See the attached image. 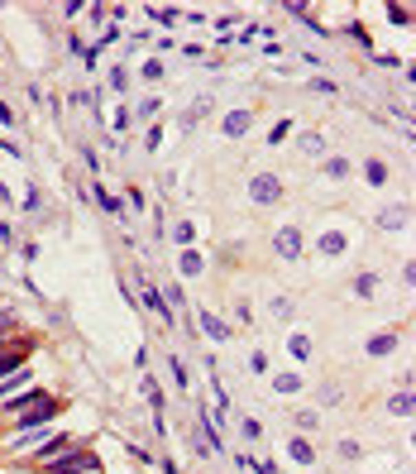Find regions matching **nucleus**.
Instances as JSON below:
<instances>
[{"label":"nucleus","mask_w":416,"mask_h":474,"mask_svg":"<svg viewBox=\"0 0 416 474\" xmlns=\"http://www.w3.org/2000/svg\"><path fill=\"white\" fill-rule=\"evenodd\" d=\"M273 393L278 398H292V393H302V379L297 374H273Z\"/></svg>","instance_id":"obj_19"},{"label":"nucleus","mask_w":416,"mask_h":474,"mask_svg":"<svg viewBox=\"0 0 416 474\" xmlns=\"http://www.w3.org/2000/svg\"><path fill=\"white\" fill-rule=\"evenodd\" d=\"M325 178H349V158H325Z\"/></svg>","instance_id":"obj_27"},{"label":"nucleus","mask_w":416,"mask_h":474,"mask_svg":"<svg viewBox=\"0 0 416 474\" xmlns=\"http://www.w3.org/2000/svg\"><path fill=\"white\" fill-rule=\"evenodd\" d=\"M320 402H325V407H335V402H340V388H335V383H330V388H320Z\"/></svg>","instance_id":"obj_44"},{"label":"nucleus","mask_w":416,"mask_h":474,"mask_svg":"<svg viewBox=\"0 0 416 474\" xmlns=\"http://www.w3.org/2000/svg\"><path fill=\"white\" fill-rule=\"evenodd\" d=\"M24 211H39V187H24Z\"/></svg>","instance_id":"obj_45"},{"label":"nucleus","mask_w":416,"mask_h":474,"mask_svg":"<svg viewBox=\"0 0 416 474\" xmlns=\"http://www.w3.org/2000/svg\"><path fill=\"white\" fill-rule=\"evenodd\" d=\"M149 115H158V96H144L139 101V120H149Z\"/></svg>","instance_id":"obj_37"},{"label":"nucleus","mask_w":416,"mask_h":474,"mask_svg":"<svg viewBox=\"0 0 416 474\" xmlns=\"http://www.w3.org/2000/svg\"><path fill=\"white\" fill-rule=\"evenodd\" d=\"M139 287H144V302H149V307H153V311H158V321H163V326H177V316H173V307H168V302H163V292H158V287L149 283V278H144V274H139Z\"/></svg>","instance_id":"obj_8"},{"label":"nucleus","mask_w":416,"mask_h":474,"mask_svg":"<svg viewBox=\"0 0 416 474\" xmlns=\"http://www.w3.org/2000/svg\"><path fill=\"white\" fill-rule=\"evenodd\" d=\"M110 87L120 96H129V72H124V68H110Z\"/></svg>","instance_id":"obj_28"},{"label":"nucleus","mask_w":416,"mask_h":474,"mask_svg":"<svg viewBox=\"0 0 416 474\" xmlns=\"http://www.w3.org/2000/svg\"><path fill=\"white\" fill-rule=\"evenodd\" d=\"M144 149H149V154H158V149H163V125H149V134H144Z\"/></svg>","instance_id":"obj_26"},{"label":"nucleus","mask_w":416,"mask_h":474,"mask_svg":"<svg viewBox=\"0 0 416 474\" xmlns=\"http://www.w3.org/2000/svg\"><path fill=\"white\" fill-rule=\"evenodd\" d=\"M129 125H134V115L120 105V110H115V120H110V130H115V134H129Z\"/></svg>","instance_id":"obj_25"},{"label":"nucleus","mask_w":416,"mask_h":474,"mask_svg":"<svg viewBox=\"0 0 416 474\" xmlns=\"http://www.w3.org/2000/svg\"><path fill=\"white\" fill-rule=\"evenodd\" d=\"M364 178H369L373 187H383V183H388V163H383V158H369V163H364Z\"/></svg>","instance_id":"obj_20"},{"label":"nucleus","mask_w":416,"mask_h":474,"mask_svg":"<svg viewBox=\"0 0 416 474\" xmlns=\"http://www.w3.org/2000/svg\"><path fill=\"white\" fill-rule=\"evenodd\" d=\"M239 431H244L249 441H259V436H263V422H259V417H244V422H239Z\"/></svg>","instance_id":"obj_31"},{"label":"nucleus","mask_w":416,"mask_h":474,"mask_svg":"<svg viewBox=\"0 0 416 474\" xmlns=\"http://www.w3.org/2000/svg\"><path fill=\"white\" fill-rule=\"evenodd\" d=\"M287 355L292 360H311V340L307 336H287Z\"/></svg>","instance_id":"obj_21"},{"label":"nucleus","mask_w":416,"mask_h":474,"mask_svg":"<svg viewBox=\"0 0 416 474\" xmlns=\"http://www.w3.org/2000/svg\"><path fill=\"white\" fill-rule=\"evenodd\" d=\"M19 287H24L29 297H43V292H39V283H34V274H19Z\"/></svg>","instance_id":"obj_40"},{"label":"nucleus","mask_w":416,"mask_h":474,"mask_svg":"<svg viewBox=\"0 0 416 474\" xmlns=\"http://www.w3.org/2000/svg\"><path fill=\"white\" fill-rule=\"evenodd\" d=\"M283 178H278V173H254V178H249V201H254V206H273V201H283Z\"/></svg>","instance_id":"obj_5"},{"label":"nucleus","mask_w":416,"mask_h":474,"mask_svg":"<svg viewBox=\"0 0 416 474\" xmlns=\"http://www.w3.org/2000/svg\"><path fill=\"white\" fill-rule=\"evenodd\" d=\"M43 398H48L43 388H24V393H14V398H0V412H14V417H19V412H29V407L43 402Z\"/></svg>","instance_id":"obj_9"},{"label":"nucleus","mask_w":416,"mask_h":474,"mask_svg":"<svg viewBox=\"0 0 416 474\" xmlns=\"http://www.w3.org/2000/svg\"><path fill=\"white\" fill-rule=\"evenodd\" d=\"M34 470H39V474H105L101 470V455H91L87 446L58 455V460H48V465H34Z\"/></svg>","instance_id":"obj_1"},{"label":"nucleus","mask_w":416,"mask_h":474,"mask_svg":"<svg viewBox=\"0 0 416 474\" xmlns=\"http://www.w3.org/2000/svg\"><path fill=\"white\" fill-rule=\"evenodd\" d=\"M192 235H197L192 220H177V225H173V240H177V245H192Z\"/></svg>","instance_id":"obj_30"},{"label":"nucleus","mask_w":416,"mask_h":474,"mask_svg":"<svg viewBox=\"0 0 416 474\" xmlns=\"http://www.w3.org/2000/svg\"><path fill=\"white\" fill-rule=\"evenodd\" d=\"M311 92H320V96H330V92H340V87H335V82H330V77H316V82H311Z\"/></svg>","instance_id":"obj_39"},{"label":"nucleus","mask_w":416,"mask_h":474,"mask_svg":"<svg viewBox=\"0 0 416 474\" xmlns=\"http://www.w3.org/2000/svg\"><path fill=\"white\" fill-rule=\"evenodd\" d=\"M388 19H393L397 29H412V10H407V5H388Z\"/></svg>","instance_id":"obj_24"},{"label":"nucleus","mask_w":416,"mask_h":474,"mask_svg":"<svg viewBox=\"0 0 416 474\" xmlns=\"http://www.w3.org/2000/svg\"><path fill=\"white\" fill-rule=\"evenodd\" d=\"M77 446H87V436L58 431V436H48V441H39V446L29 451V465H48V460H58V455H67V451H77Z\"/></svg>","instance_id":"obj_4"},{"label":"nucleus","mask_w":416,"mask_h":474,"mask_svg":"<svg viewBox=\"0 0 416 474\" xmlns=\"http://www.w3.org/2000/svg\"><path fill=\"white\" fill-rule=\"evenodd\" d=\"M273 316H292V302L287 297H273Z\"/></svg>","instance_id":"obj_43"},{"label":"nucleus","mask_w":416,"mask_h":474,"mask_svg":"<svg viewBox=\"0 0 416 474\" xmlns=\"http://www.w3.org/2000/svg\"><path fill=\"white\" fill-rule=\"evenodd\" d=\"M344 34H349V39H359V43H364V48H369V29H364V24H359V19H349V24H344Z\"/></svg>","instance_id":"obj_33"},{"label":"nucleus","mask_w":416,"mask_h":474,"mask_svg":"<svg viewBox=\"0 0 416 474\" xmlns=\"http://www.w3.org/2000/svg\"><path fill=\"white\" fill-rule=\"evenodd\" d=\"M320 149H325L320 134H302V154H320Z\"/></svg>","instance_id":"obj_36"},{"label":"nucleus","mask_w":416,"mask_h":474,"mask_svg":"<svg viewBox=\"0 0 416 474\" xmlns=\"http://www.w3.org/2000/svg\"><path fill=\"white\" fill-rule=\"evenodd\" d=\"M316 249H320L325 259H340V254L349 249V240H344V230H320V240H316Z\"/></svg>","instance_id":"obj_10"},{"label":"nucleus","mask_w":416,"mask_h":474,"mask_svg":"<svg viewBox=\"0 0 416 474\" xmlns=\"http://www.w3.org/2000/svg\"><path fill=\"white\" fill-rule=\"evenodd\" d=\"M91 192H96V206H101L105 216H124V201H120L115 192H105V187H101V178H96V187H91Z\"/></svg>","instance_id":"obj_15"},{"label":"nucleus","mask_w":416,"mask_h":474,"mask_svg":"<svg viewBox=\"0 0 416 474\" xmlns=\"http://www.w3.org/2000/svg\"><path fill=\"white\" fill-rule=\"evenodd\" d=\"M287 130H292V120H278V125L268 130V144H283V139H287Z\"/></svg>","instance_id":"obj_34"},{"label":"nucleus","mask_w":416,"mask_h":474,"mask_svg":"<svg viewBox=\"0 0 416 474\" xmlns=\"http://www.w3.org/2000/svg\"><path fill=\"white\" fill-rule=\"evenodd\" d=\"M254 130V110L249 105H239V110H230L225 120H220V134H230V139H244Z\"/></svg>","instance_id":"obj_6"},{"label":"nucleus","mask_w":416,"mask_h":474,"mask_svg":"<svg viewBox=\"0 0 416 474\" xmlns=\"http://www.w3.org/2000/svg\"><path fill=\"white\" fill-rule=\"evenodd\" d=\"M24 388H34V374H29V369H19V374L0 379V398H14V393H24Z\"/></svg>","instance_id":"obj_14"},{"label":"nucleus","mask_w":416,"mask_h":474,"mask_svg":"<svg viewBox=\"0 0 416 474\" xmlns=\"http://www.w3.org/2000/svg\"><path fill=\"white\" fill-rule=\"evenodd\" d=\"M77 14H87V5H77V0H67V5H63V19H77Z\"/></svg>","instance_id":"obj_41"},{"label":"nucleus","mask_w":416,"mask_h":474,"mask_svg":"<svg viewBox=\"0 0 416 474\" xmlns=\"http://www.w3.org/2000/svg\"><path fill=\"white\" fill-rule=\"evenodd\" d=\"M5 340H10V336H0V345H5Z\"/></svg>","instance_id":"obj_46"},{"label":"nucleus","mask_w":416,"mask_h":474,"mask_svg":"<svg viewBox=\"0 0 416 474\" xmlns=\"http://www.w3.org/2000/svg\"><path fill=\"white\" fill-rule=\"evenodd\" d=\"M397 350V336H373L369 340V355H393Z\"/></svg>","instance_id":"obj_22"},{"label":"nucleus","mask_w":416,"mask_h":474,"mask_svg":"<svg viewBox=\"0 0 416 474\" xmlns=\"http://www.w3.org/2000/svg\"><path fill=\"white\" fill-rule=\"evenodd\" d=\"M373 63L378 68H402V58H393V53H373Z\"/></svg>","instance_id":"obj_42"},{"label":"nucleus","mask_w":416,"mask_h":474,"mask_svg":"<svg viewBox=\"0 0 416 474\" xmlns=\"http://www.w3.org/2000/svg\"><path fill=\"white\" fill-rule=\"evenodd\" d=\"M129 206H134V211H144V192H139V187L124 192V211H129Z\"/></svg>","instance_id":"obj_38"},{"label":"nucleus","mask_w":416,"mask_h":474,"mask_svg":"<svg viewBox=\"0 0 416 474\" xmlns=\"http://www.w3.org/2000/svg\"><path fill=\"white\" fill-rule=\"evenodd\" d=\"M287 455H292L297 465H316V451L302 441V436H287Z\"/></svg>","instance_id":"obj_17"},{"label":"nucleus","mask_w":416,"mask_h":474,"mask_svg":"<svg viewBox=\"0 0 416 474\" xmlns=\"http://www.w3.org/2000/svg\"><path fill=\"white\" fill-rule=\"evenodd\" d=\"M412 393H397V398H393V402H388V412H393V417H412Z\"/></svg>","instance_id":"obj_23"},{"label":"nucleus","mask_w":416,"mask_h":474,"mask_svg":"<svg viewBox=\"0 0 416 474\" xmlns=\"http://www.w3.org/2000/svg\"><path fill=\"white\" fill-rule=\"evenodd\" d=\"M34 350H39V340H34V336H10V340L0 345V379L19 374V369L34 360Z\"/></svg>","instance_id":"obj_3"},{"label":"nucleus","mask_w":416,"mask_h":474,"mask_svg":"<svg viewBox=\"0 0 416 474\" xmlns=\"http://www.w3.org/2000/svg\"><path fill=\"white\" fill-rule=\"evenodd\" d=\"M273 254H278V259H297V254H302V230H297V225H283V230L273 235Z\"/></svg>","instance_id":"obj_7"},{"label":"nucleus","mask_w":416,"mask_h":474,"mask_svg":"<svg viewBox=\"0 0 416 474\" xmlns=\"http://www.w3.org/2000/svg\"><path fill=\"white\" fill-rule=\"evenodd\" d=\"M373 283H378L373 274H359V278H354V292H359V297H373Z\"/></svg>","instance_id":"obj_32"},{"label":"nucleus","mask_w":416,"mask_h":474,"mask_svg":"<svg viewBox=\"0 0 416 474\" xmlns=\"http://www.w3.org/2000/svg\"><path fill=\"white\" fill-rule=\"evenodd\" d=\"M139 72H144V82H158V77H163V58H149Z\"/></svg>","instance_id":"obj_29"},{"label":"nucleus","mask_w":416,"mask_h":474,"mask_svg":"<svg viewBox=\"0 0 416 474\" xmlns=\"http://www.w3.org/2000/svg\"><path fill=\"white\" fill-rule=\"evenodd\" d=\"M139 393L149 398V407H153V417H163V388H158V379H144V383H139Z\"/></svg>","instance_id":"obj_18"},{"label":"nucleus","mask_w":416,"mask_h":474,"mask_svg":"<svg viewBox=\"0 0 416 474\" xmlns=\"http://www.w3.org/2000/svg\"><path fill=\"white\" fill-rule=\"evenodd\" d=\"M63 407H67V398H43V402H34L29 412H19V417H14L10 436H24V431H43V426H48V422H53V417H58Z\"/></svg>","instance_id":"obj_2"},{"label":"nucleus","mask_w":416,"mask_h":474,"mask_svg":"<svg viewBox=\"0 0 416 474\" xmlns=\"http://www.w3.org/2000/svg\"><path fill=\"white\" fill-rule=\"evenodd\" d=\"M168 369H173V383L187 393V369H182V360H168Z\"/></svg>","instance_id":"obj_35"},{"label":"nucleus","mask_w":416,"mask_h":474,"mask_svg":"<svg viewBox=\"0 0 416 474\" xmlns=\"http://www.w3.org/2000/svg\"><path fill=\"white\" fill-rule=\"evenodd\" d=\"M177 269H182V278H201V274H206V254H201V249H182Z\"/></svg>","instance_id":"obj_13"},{"label":"nucleus","mask_w":416,"mask_h":474,"mask_svg":"<svg viewBox=\"0 0 416 474\" xmlns=\"http://www.w3.org/2000/svg\"><path fill=\"white\" fill-rule=\"evenodd\" d=\"M197 321H201V336H206V340H215V345H225V340H230V326H225L220 316H210V311H201Z\"/></svg>","instance_id":"obj_12"},{"label":"nucleus","mask_w":416,"mask_h":474,"mask_svg":"<svg viewBox=\"0 0 416 474\" xmlns=\"http://www.w3.org/2000/svg\"><path fill=\"white\" fill-rule=\"evenodd\" d=\"M407 220H412V211H407L402 201H393V206H383V211H378V225H383V230H402Z\"/></svg>","instance_id":"obj_11"},{"label":"nucleus","mask_w":416,"mask_h":474,"mask_svg":"<svg viewBox=\"0 0 416 474\" xmlns=\"http://www.w3.org/2000/svg\"><path fill=\"white\" fill-rule=\"evenodd\" d=\"M144 14H153L158 29H177V19H182V10H173V5H153V10H144Z\"/></svg>","instance_id":"obj_16"}]
</instances>
